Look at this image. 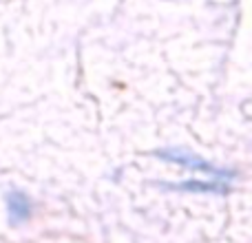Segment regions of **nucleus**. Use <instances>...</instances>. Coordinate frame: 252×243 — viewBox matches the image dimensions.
Listing matches in <instances>:
<instances>
[{"label": "nucleus", "mask_w": 252, "mask_h": 243, "mask_svg": "<svg viewBox=\"0 0 252 243\" xmlns=\"http://www.w3.org/2000/svg\"><path fill=\"white\" fill-rule=\"evenodd\" d=\"M155 157H159V159L164 161H170V164H177V166H184V168L188 170H199V173H208L213 175L215 179H232L235 177V173L228 168H219V166L210 164L208 159H204V157L195 155V152L186 151V148H159V151L153 152Z\"/></svg>", "instance_id": "obj_1"}, {"label": "nucleus", "mask_w": 252, "mask_h": 243, "mask_svg": "<svg viewBox=\"0 0 252 243\" xmlns=\"http://www.w3.org/2000/svg\"><path fill=\"white\" fill-rule=\"evenodd\" d=\"M7 214L11 226H20V223L31 219V199L20 190L7 192Z\"/></svg>", "instance_id": "obj_2"}, {"label": "nucleus", "mask_w": 252, "mask_h": 243, "mask_svg": "<svg viewBox=\"0 0 252 243\" xmlns=\"http://www.w3.org/2000/svg\"><path fill=\"white\" fill-rule=\"evenodd\" d=\"M164 190L177 192H206V195H228L230 188L219 182H182V183H157Z\"/></svg>", "instance_id": "obj_3"}]
</instances>
